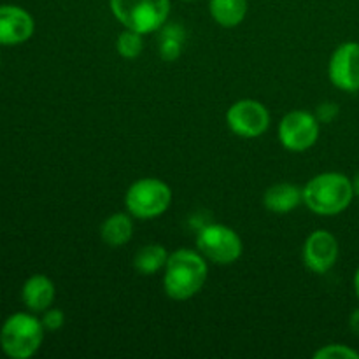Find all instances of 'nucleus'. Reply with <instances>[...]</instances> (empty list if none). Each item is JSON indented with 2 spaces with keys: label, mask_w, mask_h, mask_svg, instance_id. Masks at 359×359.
Returning <instances> with one entry per match:
<instances>
[{
  "label": "nucleus",
  "mask_w": 359,
  "mask_h": 359,
  "mask_svg": "<svg viewBox=\"0 0 359 359\" xmlns=\"http://www.w3.org/2000/svg\"><path fill=\"white\" fill-rule=\"evenodd\" d=\"M207 259L198 251L177 249L168 255L163 273V290L168 298L184 302L202 291L207 283Z\"/></svg>",
  "instance_id": "f257e3e1"
},
{
  "label": "nucleus",
  "mask_w": 359,
  "mask_h": 359,
  "mask_svg": "<svg viewBox=\"0 0 359 359\" xmlns=\"http://www.w3.org/2000/svg\"><path fill=\"white\" fill-rule=\"evenodd\" d=\"M353 181L340 172L318 174L304 188V202L319 216H337L351 205L354 198Z\"/></svg>",
  "instance_id": "f03ea898"
},
{
  "label": "nucleus",
  "mask_w": 359,
  "mask_h": 359,
  "mask_svg": "<svg viewBox=\"0 0 359 359\" xmlns=\"http://www.w3.org/2000/svg\"><path fill=\"white\" fill-rule=\"evenodd\" d=\"M44 332L41 319L28 312H16L9 316L0 328V347L6 356L28 359L41 349Z\"/></svg>",
  "instance_id": "7ed1b4c3"
},
{
  "label": "nucleus",
  "mask_w": 359,
  "mask_h": 359,
  "mask_svg": "<svg viewBox=\"0 0 359 359\" xmlns=\"http://www.w3.org/2000/svg\"><path fill=\"white\" fill-rule=\"evenodd\" d=\"M109 6L123 27L142 35L163 28L170 14V0H109Z\"/></svg>",
  "instance_id": "20e7f679"
},
{
  "label": "nucleus",
  "mask_w": 359,
  "mask_h": 359,
  "mask_svg": "<svg viewBox=\"0 0 359 359\" xmlns=\"http://www.w3.org/2000/svg\"><path fill=\"white\" fill-rule=\"evenodd\" d=\"M172 202V189L156 177H144L133 182L125 196L128 212L139 219H153L167 212Z\"/></svg>",
  "instance_id": "39448f33"
},
{
  "label": "nucleus",
  "mask_w": 359,
  "mask_h": 359,
  "mask_svg": "<svg viewBox=\"0 0 359 359\" xmlns=\"http://www.w3.org/2000/svg\"><path fill=\"white\" fill-rule=\"evenodd\" d=\"M198 252L216 265H231L242 256V241L235 230L224 224H207L196 237Z\"/></svg>",
  "instance_id": "423d86ee"
},
{
  "label": "nucleus",
  "mask_w": 359,
  "mask_h": 359,
  "mask_svg": "<svg viewBox=\"0 0 359 359\" xmlns=\"http://www.w3.org/2000/svg\"><path fill=\"white\" fill-rule=\"evenodd\" d=\"M321 123L316 114L307 111H291L279 125V140L287 151L304 153L311 149L319 139Z\"/></svg>",
  "instance_id": "0eeeda50"
},
{
  "label": "nucleus",
  "mask_w": 359,
  "mask_h": 359,
  "mask_svg": "<svg viewBox=\"0 0 359 359\" xmlns=\"http://www.w3.org/2000/svg\"><path fill=\"white\" fill-rule=\"evenodd\" d=\"M226 121L231 132L244 139H256L270 126V112L258 100H238L228 109Z\"/></svg>",
  "instance_id": "6e6552de"
},
{
  "label": "nucleus",
  "mask_w": 359,
  "mask_h": 359,
  "mask_svg": "<svg viewBox=\"0 0 359 359\" xmlns=\"http://www.w3.org/2000/svg\"><path fill=\"white\" fill-rule=\"evenodd\" d=\"M328 77L333 86L346 93L359 91V42H344L333 51Z\"/></svg>",
  "instance_id": "1a4fd4ad"
},
{
  "label": "nucleus",
  "mask_w": 359,
  "mask_h": 359,
  "mask_svg": "<svg viewBox=\"0 0 359 359\" xmlns=\"http://www.w3.org/2000/svg\"><path fill=\"white\" fill-rule=\"evenodd\" d=\"M339 259V241L328 230H316L304 244V263L311 272L326 273Z\"/></svg>",
  "instance_id": "9d476101"
},
{
  "label": "nucleus",
  "mask_w": 359,
  "mask_h": 359,
  "mask_svg": "<svg viewBox=\"0 0 359 359\" xmlns=\"http://www.w3.org/2000/svg\"><path fill=\"white\" fill-rule=\"evenodd\" d=\"M34 18L27 9L13 4L0 6V44H23L34 35Z\"/></svg>",
  "instance_id": "9b49d317"
},
{
  "label": "nucleus",
  "mask_w": 359,
  "mask_h": 359,
  "mask_svg": "<svg viewBox=\"0 0 359 359\" xmlns=\"http://www.w3.org/2000/svg\"><path fill=\"white\" fill-rule=\"evenodd\" d=\"M55 294L56 290L53 280L48 276L35 273L23 284L21 300L30 312H44L53 305Z\"/></svg>",
  "instance_id": "f8f14e48"
},
{
  "label": "nucleus",
  "mask_w": 359,
  "mask_h": 359,
  "mask_svg": "<svg viewBox=\"0 0 359 359\" xmlns=\"http://www.w3.org/2000/svg\"><path fill=\"white\" fill-rule=\"evenodd\" d=\"M304 202V189L290 182H280V184L270 186L263 196V205L270 212L286 214L297 209Z\"/></svg>",
  "instance_id": "ddd939ff"
},
{
  "label": "nucleus",
  "mask_w": 359,
  "mask_h": 359,
  "mask_svg": "<svg viewBox=\"0 0 359 359\" xmlns=\"http://www.w3.org/2000/svg\"><path fill=\"white\" fill-rule=\"evenodd\" d=\"M133 235V223L128 214L116 212L109 216L102 223L100 237L102 242L109 248H121L126 242H130Z\"/></svg>",
  "instance_id": "4468645a"
},
{
  "label": "nucleus",
  "mask_w": 359,
  "mask_h": 359,
  "mask_svg": "<svg viewBox=\"0 0 359 359\" xmlns=\"http://www.w3.org/2000/svg\"><path fill=\"white\" fill-rule=\"evenodd\" d=\"M248 0H209L212 20L223 28L238 27L248 14Z\"/></svg>",
  "instance_id": "2eb2a0df"
},
{
  "label": "nucleus",
  "mask_w": 359,
  "mask_h": 359,
  "mask_svg": "<svg viewBox=\"0 0 359 359\" xmlns=\"http://www.w3.org/2000/svg\"><path fill=\"white\" fill-rule=\"evenodd\" d=\"M167 259L168 252L163 245L147 244L140 251H137L135 258H133V266H135L137 272L144 273V276H151V273H156L161 269H165Z\"/></svg>",
  "instance_id": "dca6fc26"
},
{
  "label": "nucleus",
  "mask_w": 359,
  "mask_h": 359,
  "mask_svg": "<svg viewBox=\"0 0 359 359\" xmlns=\"http://www.w3.org/2000/svg\"><path fill=\"white\" fill-rule=\"evenodd\" d=\"M182 37H184V32L177 25H163V34L160 39V55L161 58L172 62V60L177 58L181 55L182 49Z\"/></svg>",
  "instance_id": "f3484780"
},
{
  "label": "nucleus",
  "mask_w": 359,
  "mask_h": 359,
  "mask_svg": "<svg viewBox=\"0 0 359 359\" xmlns=\"http://www.w3.org/2000/svg\"><path fill=\"white\" fill-rule=\"evenodd\" d=\"M116 49H118V55L121 56V58H137L144 49L142 34H139V32L135 30H130V28H125V32H121V34L118 35Z\"/></svg>",
  "instance_id": "a211bd4d"
},
{
  "label": "nucleus",
  "mask_w": 359,
  "mask_h": 359,
  "mask_svg": "<svg viewBox=\"0 0 359 359\" xmlns=\"http://www.w3.org/2000/svg\"><path fill=\"white\" fill-rule=\"evenodd\" d=\"M314 359H359V353L344 344H330L316 351Z\"/></svg>",
  "instance_id": "6ab92c4d"
},
{
  "label": "nucleus",
  "mask_w": 359,
  "mask_h": 359,
  "mask_svg": "<svg viewBox=\"0 0 359 359\" xmlns=\"http://www.w3.org/2000/svg\"><path fill=\"white\" fill-rule=\"evenodd\" d=\"M41 323L42 326H44L46 332H58V330H62L63 325H65V314H63V311H60V309L49 307L48 311H44V314H42Z\"/></svg>",
  "instance_id": "aec40b11"
},
{
  "label": "nucleus",
  "mask_w": 359,
  "mask_h": 359,
  "mask_svg": "<svg viewBox=\"0 0 359 359\" xmlns=\"http://www.w3.org/2000/svg\"><path fill=\"white\" fill-rule=\"evenodd\" d=\"M339 116V105L333 104V102H325L318 107L316 112V118L319 119V123H330Z\"/></svg>",
  "instance_id": "412c9836"
},
{
  "label": "nucleus",
  "mask_w": 359,
  "mask_h": 359,
  "mask_svg": "<svg viewBox=\"0 0 359 359\" xmlns=\"http://www.w3.org/2000/svg\"><path fill=\"white\" fill-rule=\"evenodd\" d=\"M349 328H351V332L354 333V335L359 337V309H356V311H354L353 314H351Z\"/></svg>",
  "instance_id": "4be33fe9"
},
{
  "label": "nucleus",
  "mask_w": 359,
  "mask_h": 359,
  "mask_svg": "<svg viewBox=\"0 0 359 359\" xmlns=\"http://www.w3.org/2000/svg\"><path fill=\"white\" fill-rule=\"evenodd\" d=\"M354 291H356V297L359 300V266H358L356 273H354Z\"/></svg>",
  "instance_id": "5701e85b"
},
{
  "label": "nucleus",
  "mask_w": 359,
  "mask_h": 359,
  "mask_svg": "<svg viewBox=\"0 0 359 359\" xmlns=\"http://www.w3.org/2000/svg\"><path fill=\"white\" fill-rule=\"evenodd\" d=\"M353 188H354V195L359 196V172L354 175V179H353Z\"/></svg>",
  "instance_id": "b1692460"
},
{
  "label": "nucleus",
  "mask_w": 359,
  "mask_h": 359,
  "mask_svg": "<svg viewBox=\"0 0 359 359\" xmlns=\"http://www.w3.org/2000/svg\"><path fill=\"white\" fill-rule=\"evenodd\" d=\"M182 2H195V0H182Z\"/></svg>",
  "instance_id": "393cba45"
},
{
  "label": "nucleus",
  "mask_w": 359,
  "mask_h": 359,
  "mask_svg": "<svg viewBox=\"0 0 359 359\" xmlns=\"http://www.w3.org/2000/svg\"><path fill=\"white\" fill-rule=\"evenodd\" d=\"M0 63H2V56H0Z\"/></svg>",
  "instance_id": "a878e982"
}]
</instances>
